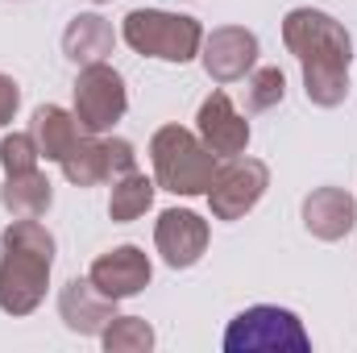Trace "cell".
<instances>
[{
	"instance_id": "1",
	"label": "cell",
	"mask_w": 357,
	"mask_h": 353,
	"mask_svg": "<svg viewBox=\"0 0 357 353\" xmlns=\"http://www.w3.org/2000/svg\"><path fill=\"white\" fill-rule=\"evenodd\" d=\"M282 42L303 67V91L316 108L345 104L349 91V59L354 38L349 29L324 8H291L282 21Z\"/></svg>"
},
{
	"instance_id": "2",
	"label": "cell",
	"mask_w": 357,
	"mask_h": 353,
	"mask_svg": "<svg viewBox=\"0 0 357 353\" xmlns=\"http://www.w3.org/2000/svg\"><path fill=\"white\" fill-rule=\"evenodd\" d=\"M54 266V237L38 216H13L0 233V312L29 316L42 308Z\"/></svg>"
},
{
	"instance_id": "3",
	"label": "cell",
	"mask_w": 357,
	"mask_h": 353,
	"mask_svg": "<svg viewBox=\"0 0 357 353\" xmlns=\"http://www.w3.org/2000/svg\"><path fill=\"white\" fill-rule=\"evenodd\" d=\"M150 163H154V183L171 195H208L220 171V158L199 142V133L183 125H162L150 137Z\"/></svg>"
},
{
	"instance_id": "4",
	"label": "cell",
	"mask_w": 357,
	"mask_h": 353,
	"mask_svg": "<svg viewBox=\"0 0 357 353\" xmlns=\"http://www.w3.org/2000/svg\"><path fill=\"white\" fill-rule=\"evenodd\" d=\"M121 38L146 54V59H162V63H191L204 46V29L195 17L167 13V8H133L121 21Z\"/></svg>"
},
{
	"instance_id": "5",
	"label": "cell",
	"mask_w": 357,
	"mask_h": 353,
	"mask_svg": "<svg viewBox=\"0 0 357 353\" xmlns=\"http://www.w3.org/2000/svg\"><path fill=\"white\" fill-rule=\"evenodd\" d=\"M307 353L312 337L303 320L278 303H254L237 312L225 329V353Z\"/></svg>"
},
{
	"instance_id": "6",
	"label": "cell",
	"mask_w": 357,
	"mask_h": 353,
	"mask_svg": "<svg viewBox=\"0 0 357 353\" xmlns=\"http://www.w3.org/2000/svg\"><path fill=\"white\" fill-rule=\"evenodd\" d=\"M129 108V91L116 67L108 63H91L79 67V80H75V121L88 137L108 133Z\"/></svg>"
},
{
	"instance_id": "7",
	"label": "cell",
	"mask_w": 357,
	"mask_h": 353,
	"mask_svg": "<svg viewBox=\"0 0 357 353\" xmlns=\"http://www.w3.org/2000/svg\"><path fill=\"white\" fill-rule=\"evenodd\" d=\"M266 187H270L266 163L245 158V154L225 158L220 171H216V179H212V187H208V208H212L216 220H241V216L266 195Z\"/></svg>"
},
{
	"instance_id": "8",
	"label": "cell",
	"mask_w": 357,
	"mask_h": 353,
	"mask_svg": "<svg viewBox=\"0 0 357 353\" xmlns=\"http://www.w3.org/2000/svg\"><path fill=\"white\" fill-rule=\"evenodd\" d=\"M59 167H63L67 183L96 187L104 179H121V175H129V171H137V154H133V146L125 137H88L84 133L75 142V150Z\"/></svg>"
},
{
	"instance_id": "9",
	"label": "cell",
	"mask_w": 357,
	"mask_h": 353,
	"mask_svg": "<svg viewBox=\"0 0 357 353\" xmlns=\"http://www.w3.org/2000/svg\"><path fill=\"white\" fill-rule=\"evenodd\" d=\"M199 59H204V71L208 80L216 84H237L254 71L258 63V38L245 29V25H220L204 38L199 46Z\"/></svg>"
},
{
	"instance_id": "10",
	"label": "cell",
	"mask_w": 357,
	"mask_h": 353,
	"mask_svg": "<svg viewBox=\"0 0 357 353\" xmlns=\"http://www.w3.org/2000/svg\"><path fill=\"white\" fill-rule=\"evenodd\" d=\"M154 246L171 270H187L208 250V220L191 208H167L154 225Z\"/></svg>"
},
{
	"instance_id": "11",
	"label": "cell",
	"mask_w": 357,
	"mask_h": 353,
	"mask_svg": "<svg viewBox=\"0 0 357 353\" xmlns=\"http://www.w3.org/2000/svg\"><path fill=\"white\" fill-rule=\"evenodd\" d=\"M88 278L108 295V299H133V295H142L146 287H150V278H154V266L146 258V250H137V246H116V250H108V254H100L96 262H91Z\"/></svg>"
},
{
	"instance_id": "12",
	"label": "cell",
	"mask_w": 357,
	"mask_h": 353,
	"mask_svg": "<svg viewBox=\"0 0 357 353\" xmlns=\"http://www.w3.org/2000/svg\"><path fill=\"white\" fill-rule=\"evenodd\" d=\"M199 142L216 154V158H237L250 146V121L237 112V104L229 100V91H212L199 104Z\"/></svg>"
},
{
	"instance_id": "13",
	"label": "cell",
	"mask_w": 357,
	"mask_h": 353,
	"mask_svg": "<svg viewBox=\"0 0 357 353\" xmlns=\"http://www.w3.org/2000/svg\"><path fill=\"white\" fill-rule=\"evenodd\" d=\"M59 316L71 333L79 337H100L108 329V320L116 316V299H108L91 278H71L59 291Z\"/></svg>"
},
{
	"instance_id": "14",
	"label": "cell",
	"mask_w": 357,
	"mask_h": 353,
	"mask_svg": "<svg viewBox=\"0 0 357 353\" xmlns=\"http://www.w3.org/2000/svg\"><path fill=\"white\" fill-rule=\"evenodd\" d=\"M357 225V204L345 187H316L303 200V229L316 241H341Z\"/></svg>"
},
{
	"instance_id": "15",
	"label": "cell",
	"mask_w": 357,
	"mask_h": 353,
	"mask_svg": "<svg viewBox=\"0 0 357 353\" xmlns=\"http://www.w3.org/2000/svg\"><path fill=\"white\" fill-rule=\"evenodd\" d=\"M112 46H116L112 21H104L100 13H79V17H71L67 29H63V54H67L75 67L108 63Z\"/></svg>"
},
{
	"instance_id": "16",
	"label": "cell",
	"mask_w": 357,
	"mask_h": 353,
	"mask_svg": "<svg viewBox=\"0 0 357 353\" xmlns=\"http://www.w3.org/2000/svg\"><path fill=\"white\" fill-rule=\"evenodd\" d=\"M29 133H33V142H38V150H42L46 163H63V158L75 150V142L84 137L75 112H67V108H59V104H42V108L33 112V129H29Z\"/></svg>"
},
{
	"instance_id": "17",
	"label": "cell",
	"mask_w": 357,
	"mask_h": 353,
	"mask_svg": "<svg viewBox=\"0 0 357 353\" xmlns=\"http://www.w3.org/2000/svg\"><path fill=\"white\" fill-rule=\"evenodd\" d=\"M0 204L13 216H46V208L54 204V187L42 171H25V175H8L0 187Z\"/></svg>"
},
{
	"instance_id": "18",
	"label": "cell",
	"mask_w": 357,
	"mask_h": 353,
	"mask_svg": "<svg viewBox=\"0 0 357 353\" xmlns=\"http://www.w3.org/2000/svg\"><path fill=\"white\" fill-rule=\"evenodd\" d=\"M154 191H158V183H154V179H146L142 171H129V175L112 179L108 216H112L116 225H129V220L146 216V212H150V204H154Z\"/></svg>"
},
{
	"instance_id": "19",
	"label": "cell",
	"mask_w": 357,
	"mask_h": 353,
	"mask_svg": "<svg viewBox=\"0 0 357 353\" xmlns=\"http://www.w3.org/2000/svg\"><path fill=\"white\" fill-rule=\"evenodd\" d=\"M108 353H146L154 350V329L142 316H112L108 329L100 333Z\"/></svg>"
},
{
	"instance_id": "20",
	"label": "cell",
	"mask_w": 357,
	"mask_h": 353,
	"mask_svg": "<svg viewBox=\"0 0 357 353\" xmlns=\"http://www.w3.org/2000/svg\"><path fill=\"white\" fill-rule=\"evenodd\" d=\"M287 96V75L278 67H258L245 75V108L250 112H270Z\"/></svg>"
},
{
	"instance_id": "21",
	"label": "cell",
	"mask_w": 357,
	"mask_h": 353,
	"mask_svg": "<svg viewBox=\"0 0 357 353\" xmlns=\"http://www.w3.org/2000/svg\"><path fill=\"white\" fill-rule=\"evenodd\" d=\"M42 163V150L33 142V133H8L0 142V167L4 175H25V171H38Z\"/></svg>"
},
{
	"instance_id": "22",
	"label": "cell",
	"mask_w": 357,
	"mask_h": 353,
	"mask_svg": "<svg viewBox=\"0 0 357 353\" xmlns=\"http://www.w3.org/2000/svg\"><path fill=\"white\" fill-rule=\"evenodd\" d=\"M17 104H21V88H17V80L0 71V129L17 117Z\"/></svg>"
},
{
	"instance_id": "23",
	"label": "cell",
	"mask_w": 357,
	"mask_h": 353,
	"mask_svg": "<svg viewBox=\"0 0 357 353\" xmlns=\"http://www.w3.org/2000/svg\"><path fill=\"white\" fill-rule=\"evenodd\" d=\"M96 4H108V0H96Z\"/></svg>"
}]
</instances>
